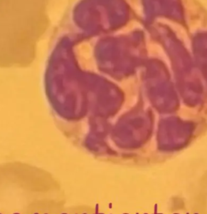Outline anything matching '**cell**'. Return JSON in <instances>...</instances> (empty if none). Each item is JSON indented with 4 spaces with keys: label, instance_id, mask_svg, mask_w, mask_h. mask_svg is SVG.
Masks as SVG:
<instances>
[{
    "label": "cell",
    "instance_id": "6da1fadb",
    "mask_svg": "<svg viewBox=\"0 0 207 214\" xmlns=\"http://www.w3.org/2000/svg\"><path fill=\"white\" fill-rule=\"evenodd\" d=\"M31 0H0V68H24L34 55Z\"/></svg>",
    "mask_w": 207,
    "mask_h": 214
},
{
    "label": "cell",
    "instance_id": "7a4b0ae2",
    "mask_svg": "<svg viewBox=\"0 0 207 214\" xmlns=\"http://www.w3.org/2000/svg\"><path fill=\"white\" fill-rule=\"evenodd\" d=\"M99 210V204H96V207H95V214H98Z\"/></svg>",
    "mask_w": 207,
    "mask_h": 214
},
{
    "label": "cell",
    "instance_id": "3957f363",
    "mask_svg": "<svg viewBox=\"0 0 207 214\" xmlns=\"http://www.w3.org/2000/svg\"><path fill=\"white\" fill-rule=\"evenodd\" d=\"M154 214H157V204L155 205V207H154Z\"/></svg>",
    "mask_w": 207,
    "mask_h": 214
},
{
    "label": "cell",
    "instance_id": "277c9868",
    "mask_svg": "<svg viewBox=\"0 0 207 214\" xmlns=\"http://www.w3.org/2000/svg\"><path fill=\"white\" fill-rule=\"evenodd\" d=\"M109 208H112V204H111V203H110V204H109Z\"/></svg>",
    "mask_w": 207,
    "mask_h": 214
},
{
    "label": "cell",
    "instance_id": "5b68a950",
    "mask_svg": "<svg viewBox=\"0 0 207 214\" xmlns=\"http://www.w3.org/2000/svg\"><path fill=\"white\" fill-rule=\"evenodd\" d=\"M34 214H38V213H35Z\"/></svg>",
    "mask_w": 207,
    "mask_h": 214
},
{
    "label": "cell",
    "instance_id": "8992f818",
    "mask_svg": "<svg viewBox=\"0 0 207 214\" xmlns=\"http://www.w3.org/2000/svg\"></svg>",
    "mask_w": 207,
    "mask_h": 214
},
{
    "label": "cell",
    "instance_id": "52a82bcc",
    "mask_svg": "<svg viewBox=\"0 0 207 214\" xmlns=\"http://www.w3.org/2000/svg\"><path fill=\"white\" fill-rule=\"evenodd\" d=\"M136 214H139V213H136Z\"/></svg>",
    "mask_w": 207,
    "mask_h": 214
},
{
    "label": "cell",
    "instance_id": "ba28073f",
    "mask_svg": "<svg viewBox=\"0 0 207 214\" xmlns=\"http://www.w3.org/2000/svg\"><path fill=\"white\" fill-rule=\"evenodd\" d=\"M65 214V213H63V214Z\"/></svg>",
    "mask_w": 207,
    "mask_h": 214
},
{
    "label": "cell",
    "instance_id": "9c48e42d",
    "mask_svg": "<svg viewBox=\"0 0 207 214\" xmlns=\"http://www.w3.org/2000/svg\"></svg>",
    "mask_w": 207,
    "mask_h": 214
},
{
    "label": "cell",
    "instance_id": "30bf717a",
    "mask_svg": "<svg viewBox=\"0 0 207 214\" xmlns=\"http://www.w3.org/2000/svg\"></svg>",
    "mask_w": 207,
    "mask_h": 214
},
{
    "label": "cell",
    "instance_id": "8fae6325",
    "mask_svg": "<svg viewBox=\"0 0 207 214\" xmlns=\"http://www.w3.org/2000/svg\"></svg>",
    "mask_w": 207,
    "mask_h": 214
},
{
    "label": "cell",
    "instance_id": "7c38bea8",
    "mask_svg": "<svg viewBox=\"0 0 207 214\" xmlns=\"http://www.w3.org/2000/svg\"></svg>",
    "mask_w": 207,
    "mask_h": 214
},
{
    "label": "cell",
    "instance_id": "4fadbf2b",
    "mask_svg": "<svg viewBox=\"0 0 207 214\" xmlns=\"http://www.w3.org/2000/svg\"></svg>",
    "mask_w": 207,
    "mask_h": 214
},
{
    "label": "cell",
    "instance_id": "5bb4252c",
    "mask_svg": "<svg viewBox=\"0 0 207 214\" xmlns=\"http://www.w3.org/2000/svg\"></svg>",
    "mask_w": 207,
    "mask_h": 214
},
{
    "label": "cell",
    "instance_id": "9a60e30c",
    "mask_svg": "<svg viewBox=\"0 0 207 214\" xmlns=\"http://www.w3.org/2000/svg\"></svg>",
    "mask_w": 207,
    "mask_h": 214
},
{
    "label": "cell",
    "instance_id": "2e32d148",
    "mask_svg": "<svg viewBox=\"0 0 207 214\" xmlns=\"http://www.w3.org/2000/svg\"></svg>",
    "mask_w": 207,
    "mask_h": 214
},
{
    "label": "cell",
    "instance_id": "e0dca14e",
    "mask_svg": "<svg viewBox=\"0 0 207 214\" xmlns=\"http://www.w3.org/2000/svg\"></svg>",
    "mask_w": 207,
    "mask_h": 214
},
{
    "label": "cell",
    "instance_id": "ac0fdd59",
    "mask_svg": "<svg viewBox=\"0 0 207 214\" xmlns=\"http://www.w3.org/2000/svg\"></svg>",
    "mask_w": 207,
    "mask_h": 214
}]
</instances>
